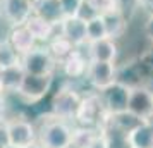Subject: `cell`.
Segmentation results:
<instances>
[{
	"label": "cell",
	"mask_w": 153,
	"mask_h": 148,
	"mask_svg": "<svg viewBox=\"0 0 153 148\" xmlns=\"http://www.w3.org/2000/svg\"><path fill=\"white\" fill-rule=\"evenodd\" d=\"M24 26L28 28V31L35 36L36 42H50L55 36V29L59 24H50L45 19H42L40 16L31 14L29 19L24 22Z\"/></svg>",
	"instance_id": "15"
},
{
	"label": "cell",
	"mask_w": 153,
	"mask_h": 148,
	"mask_svg": "<svg viewBox=\"0 0 153 148\" xmlns=\"http://www.w3.org/2000/svg\"><path fill=\"white\" fill-rule=\"evenodd\" d=\"M150 120H153V93H152V112H150Z\"/></svg>",
	"instance_id": "34"
},
{
	"label": "cell",
	"mask_w": 153,
	"mask_h": 148,
	"mask_svg": "<svg viewBox=\"0 0 153 148\" xmlns=\"http://www.w3.org/2000/svg\"><path fill=\"white\" fill-rule=\"evenodd\" d=\"M53 74H24L17 95L28 103H36L48 93Z\"/></svg>",
	"instance_id": "3"
},
{
	"label": "cell",
	"mask_w": 153,
	"mask_h": 148,
	"mask_svg": "<svg viewBox=\"0 0 153 148\" xmlns=\"http://www.w3.org/2000/svg\"><path fill=\"white\" fill-rule=\"evenodd\" d=\"M79 103H81L79 93L74 91L72 88H62L60 91L55 93V97L52 100V115L64 120L74 119Z\"/></svg>",
	"instance_id": "5"
},
{
	"label": "cell",
	"mask_w": 153,
	"mask_h": 148,
	"mask_svg": "<svg viewBox=\"0 0 153 148\" xmlns=\"http://www.w3.org/2000/svg\"><path fill=\"white\" fill-rule=\"evenodd\" d=\"M88 54L90 60H103V62H114L117 57V45L112 38H102L97 42L88 43Z\"/></svg>",
	"instance_id": "13"
},
{
	"label": "cell",
	"mask_w": 153,
	"mask_h": 148,
	"mask_svg": "<svg viewBox=\"0 0 153 148\" xmlns=\"http://www.w3.org/2000/svg\"><path fill=\"white\" fill-rule=\"evenodd\" d=\"M115 65L114 62H103V60H90L86 67V79L95 90L103 91L112 83H115Z\"/></svg>",
	"instance_id": "6"
},
{
	"label": "cell",
	"mask_w": 153,
	"mask_h": 148,
	"mask_svg": "<svg viewBox=\"0 0 153 148\" xmlns=\"http://www.w3.org/2000/svg\"><path fill=\"white\" fill-rule=\"evenodd\" d=\"M69 148H72V147H69Z\"/></svg>",
	"instance_id": "38"
},
{
	"label": "cell",
	"mask_w": 153,
	"mask_h": 148,
	"mask_svg": "<svg viewBox=\"0 0 153 148\" xmlns=\"http://www.w3.org/2000/svg\"><path fill=\"white\" fill-rule=\"evenodd\" d=\"M98 14V10L95 9V5L91 4V0H83L81 2V5H79V9H77V12H76V17H79L81 21L84 22H88L91 21L93 17H97Z\"/></svg>",
	"instance_id": "25"
},
{
	"label": "cell",
	"mask_w": 153,
	"mask_h": 148,
	"mask_svg": "<svg viewBox=\"0 0 153 148\" xmlns=\"http://www.w3.org/2000/svg\"><path fill=\"white\" fill-rule=\"evenodd\" d=\"M38 143L43 148H69L72 141V127L67 120L52 115L45 119L38 131Z\"/></svg>",
	"instance_id": "1"
},
{
	"label": "cell",
	"mask_w": 153,
	"mask_h": 148,
	"mask_svg": "<svg viewBox=\"0 0 153 148\" xmlns=\"http://www.w3.org/2000/svg\"><path fill=\"white\" fill-rule=\"evenodd\" d=\"M5 148H19V147H12V145H7Z\"/></svg>",
	"instance_id": "36"
},
{
	"label": "cell",
	"mask_w": 153,
	"mask_h": 148,
	"mask_svg": "<svg viewBox=\"0 0 153 148\" xmlns=\"http://www.w3.org/2000/svg\"><path fill=\"white\" fill-rule=\"evenodd\" d=\"M21 65L26 74H53L57 62L48 48L35 47L28 54L21 55Z\"/></svg>",
	"instance_id": "4"
},
{
	"label": "cell",
	"mask_w": 153,
	"mask_h": 148,
	"mask_svg": "<svg viewBox=\"0 0 153 148\" xmlns=\"http://www.w3.org/2000/svg\"><path fill=\"white\" fill-rule=\"evenodd\" d=\"M145 31H146V36L150 38V42L153 43V12L150 14V17H148V21L145 24Z\"/></svg>",
	"instance_id": "29"
},
{
	"label": "cell",
	"mask_w": 153,
	"mask_h": 148,
	"mask_svg": "<svg viewBox=\"0 0 153 148\" xmlns=\"http://www.w3.org/2000/svg\"><path fill=\"white\" fill-rule=\"evenodd\" d=\"M59 2H60V7H62L64 17H72V16H76L83 0H59Z\"/></svg>",
	"instance_id": "27"
},
{
	"label": "cell",
	"mask_w": 153,
	"mask_h": 148,
	"mask_svg": "<svg viewBox=\"0 0 153 148\" xmlns=\"http://www.w3.org/2000/svg\"><path fill=\"white\" fill-rule=\"evenodd\" d=\"M90 62V60H88ZM88 62H86V59L83 57V54L79 52V50H72V54L67 55L64 59L62 62V69L65 72V76H69V78H81L86 74V67H88Z\"/></svg>",
	"instance_id": "18"
},
{
	"label": "cell",
	"mask_w": 153,
	"mask_h": 148,
	"mask_svg": "<svg viewBox=\"0 0 153 148\" xmlns=\"http://www.w3.org/2000/svg\"><path fill=\"white\" fill-rule=\"evenodd\" d=\"M102 38H107V29H105L103 16L100 14L86 22V40L90 43V42L102 40Z\"/></svg>",
	"instance_id": "24"
},
{
	"label": "cell",
	"mask_w": 153,
	"mask_h": 148,
	"mask_svg": "<svg viewBox=\"0 0 153 148\" xmlns=\"http://www.w3.org/2000/svg\"><path fill=\"white\" fill-rule=\"evenodd\" d=\"M100 131H102V136L105 140V148H131L129 140H127V133L112 126L108 122V114H107L105 120L102 122Z\"/></svg>",
	"instance_id": "16"
},
{
	"label": "cell",
	"mask_w": 153,
	"mask_h": 148,
	"mask_svg": "<svg viewBox=\"0 0 153 148\" xmlns=\"http://www.w3.org/2000/svg\"><path fill=\"white\" fill-rule=\"evenodd\" d=\"M0 74H2V90L17 93L26 72H24L21 64H16V65L5 67V69H0Z\"/></svg>",
	"instance_id": "20"
},
{
	"label": "cell",
	"mask_w": 153,
	"mask_h": 148,
	"mask_svg": "<svg viewBox=\"0 0 153 148\" xmlns=\"http://www.w3.org/2000/svg\"><path fill=\"white\" fill-rule=\"evenodd\" d=\"M29 2H31V4H35V2H36V0H29Z\"/></svg>",
	"instance_id": "37"
},
{
	"label": "cell",
	"mask_w": 153,
	"mask_h": 148,
	"mask_svg": "<svg viewBox=\"0 0 153 148\" xmlns=\"http://www.w3.org/2000/svg\"><path fill=\"white\" fill-rule=\"evenodd\" d=\"M100 136V129L98 127H72V141L71 147L72 148H90V145Z\"/></svg>",
	"instance_id": "21"
},
{
	"label": "cell",
	"mask_w": 153,
	"mask_h": 148,
	"mask_svg": "<svg viewBox=\"0 0 153 148\" xmlns=\"http://www.w3.org/2000/svg\"><path fill=\"white\" fill-rule=\"evenodd\" d=\"M103 16V22H105V29H107V38H112V40H117L124 35L126 31V16L124 12L120 10H112V12H107Z\"/></svg>",
	"instance_id": "19"
},
{
	"label": "cell",
	"mask_w": 153,
	"mask_h": 148,
	"mask_svg": "<svg viewBox=\"0 0 153 148\" xmlns=\"http://www.w3.org/2000/svg\"><path fill=\"white\" fill-rule=\"evenodd\" d=\"M152 90L148 86H134L129 91V102H127V112L134 114L141 120L150 119L152 112Z\"/></svg>",
	"instance_id": "10"
},
{
	"label": "cell",
	"mask_w": 153,
	"mask_h": 148,
	"mask_svg": "<svg viewBox=\"0 0 153 148\" xmlns=\"http://www.w3.org/2000/svg\"><path fill=\"white\" fill-rule=\"evenodd\" d=\"M91 4L95 5L98 14H107V12H112V10H119L117 0H91Z\"/></svg>",
	"instance_id": "26"
},
{
	"label": "cell",
	"mask_w": 153,
	"mask_h": 148,
	"mask_svg": "<svg viewBox=\"0 0 153 148\" xmlns=\"http://www.w3.org/2000/svg\"><path fill=\"white\" fill-rule=\"evenodd\" d=\"M47 48H48V52L52 54V57L55 59V62H62L65 57L72 54V50L76 48V47H74L67 38H64V36L59 33V35L53 36L48 42V47H47Z\"/></svg>",
	"instance_id": "22"
},
{
	"label": "cell",
	"mask_w": 153,
	"mask_h": 148,
	"mask_svg": "<svg viewBox=\"0 0 153 148\" xmlns=\"http://www.w3.org/2000/svg\"><path fill=\"white\" fill-rule=\"evenodd\" d=\"M26 148H43V147L38 143V141H35V143H31V145H29V147H26Z\"/></svg>",
	"instance_id": "33"
},
{
	"label": "cell",
	"mask_w": 153,
	"mask_h": 148,
	"mask_svg": "<svg viewBox=\"0 0 153 148\" xmlns=\"http://www.w3.org/2000/svg\"><path fill=\"white\" fill-rule=\"evenodd\" d=\"M33 14L40 16L50 24H60L64 12L59 0H36L33 4Z\"/></svg>",
	"instance_id": "14"
},
{
	"label": "cell",
	"mask_w": 153,
	"mask_h": 148,
	"mask_svg": "<svg viewBox=\"0 0 153 148\" xmlns=\"http://www.w3.org/2000/svg\"><path fill=\"white\" fill-rule=\"evenodd\" d=\"M90 148H105V140H103V136H102V131H100V136L90 145Z\"/></svg>",
	"instance_id": "30"
},
{
	"label": "cell",
	"mask_w": 153,
	"mask_h": 148,
	"mask_svg": "<svg viewBox=\"0 0 153 148\" xmlns=\"http://www.w3.org/2000/svg\"><path fill=\"white\" fill-rule=\"evenodd\" d=\"M131 148H153V120H141L127 133Z\"/></svg>",
	"instance_id": "12"
},
{
	"label": "cell",
	"mask_w": 153,
	"mask_h": 148,
	"mask_svg": "<svg viewBox=\"0 0 153 148\" xmlns=\"http://www.w3.org/2000/svg\"><path fill=\"white\" fill-rule=\"evenodd\" d=\"M7 129H9V143L12 147L26 148L31 143H35L36 138H38L35 126L26 119H9Z\"/></svg>",
	"instance_id": "9"
},
{
	"label": "cell",
	"mask_w": 153,
	"mask_h": 148,
	"mask_svg": "<svg viewBox=\"0 0 153 148\" xmlns=\"http://www.w3.org/2000/svg\"><path fill=\"white\" fill-rule=\"evenodd\" d=\"M16 64H21V55L16 52L9 40L0 42V69H5Z\"/></svg>",
	"instance_id": "23"
},
{
	"label": "cell",
	"mask_w": 153,
	"mask_h": 148,
	"mask_svg": "<svg viewBox=\"0 0 153 148\" xmlns=\"http://www.w3.org/2000/svg\"><path fill=\"white\" fill-rule=\"evenodd\" d=\"M9 143V129H7V119L0 117V148H5Z\"/></svg>",
	"instance_id": "28"
},
{
	"label": "cell",
	"mask_w": 153,
	"mask_h": 148,
	"mask_svg": "<svg viewBox=\"0 0 153 148\" xmlns=\"http://www.w3.org/2000/svg\"><path fill=\"white\" fill-rule=\"evenodd\" d=\"M60 35L64 38H67L74 47H81L84 43H88V40H86V22L81 21L76 16L62 19V22H60Z\"/></svg>",
	"instance_id": "11"
},
{
	"label": "cell",
	"mask_w": 153,
	"mask_h": 148,
	"mask_svg": "<svg viewBox=\"0 0 153 148\" xmlns=\"http://www.w3.org/2000/svg\"><path fill=\"white\" fill-rule=\"evenodd\" d=\"M33 14V4L29 0H0V16L14 28L22 26Z\"/></svg>",
	"instance_id": "7"
},
{
	"label": "cell",
	"mask_w": 153,
	"mask_h": 148,
	"mask_svg": "<svg viewBox=\"0 0 153 148\" xmlns=\"http://www.w3.org/2000/svg\"><path fill=\"white\" fill-rule=\"evenodd\" d=\"M4 112H5V97L4 93H0V117H4Z\"/></svg>",
	"instance_id": "32"
},
{
	"label": "cell",
	"mask_w": 153,
	"mask_h": 148,
	"mask_svg": "<svg viewBox=\"0 0 153 148\" xmlns=\"http://www.w3.org/2000/svg\"><path fill=\"white\" fill-rule=\"evenodd\" d=\"M0 93H4V90H2V74H0Z\"/></svg>",
	"instance_id": "35"
},
{
	"label": "cell",
	"mask_w": 153,
	"mask_h": 148,
	"mask_svg": "<svg viewBox=\"0 0 153 148\" xmlns=\"http://www.w3.org/2000/svg\"><path fill=\"white\" fill-rule=\"evenodd\" d=\"M9 42L10 45L16 48V52L19 55H24L28 54L29 50H33L36 47V40L35 36L28 31V28L22 24V26H14L10 35H9Z\"/></svg>",
	"instance_id": "17"
},
{
	"label": "cell",
	"mask_w": 153,
	"mask_h": 148,
	"mask_svg": "<svg viewBox=\"0 0 153 148\" xmlns=\"http://www.w3.org/2000/svg\"><path fill=\"white\" fill-rule=\"evenodd\" d=\"M107 110H105L102 95L97 93H90L86 97H81V103L79 109L76 112L74 119L79 122V126H86V127H98L102 126V122L107 117Z\"/></svg>",
	"instance_id": "2"
},
{
	"label": "cell",
	"mask_w": 153,
	"mask_h": 148,
	"mask_svg": "<svg viewBox=\"0 0 153 148\" xmlns=\"http://www.w3.org/2000/svg\"><path fill=\"white\" fill-rule=\"evenodd\" d=\"M129 91H131V88H127L126 85L119 83V81L112 83L108 88L100 91L105 110L108 114L126 112L127 110V102H129Z\"/></svg>",
	"instance_id": "8"
},
{
	"label": "cell",
	"mask_w": 153,
	"mask_h": 148,
	"mask_svg": "<svg viewBox=\"0 0 153 148\" xmlns=\"http://www.w3.org/2000/svg\"><path fill=\"white\" fill-rule=\"evenodd\" d=\"M136 2H138V5H141L143 9H148V10L153 12V0H136Z\"/></svg>",
	"instance_id": "31"
}]
</instances>
